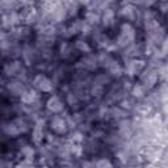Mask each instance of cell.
Returning <instances> with one entry per match:
<instances>
[{
  "instance_id": "6da1fadb",
  "label": "cell",
  "mask_w": 168,
  "mask_h": 168,
  "mask_svg": "<svg viewBox=\"0 0 168 168\" xmlns=\"http://www.w3.org/2000/svg\"><path fill=\"white\" fill-rule=\"evenodd\" d=\"M47 108L53 112H58L62 109V103L59 101V98L57 96H53L50 100L47 101Z\"/></svg>"
}]
</instances>
